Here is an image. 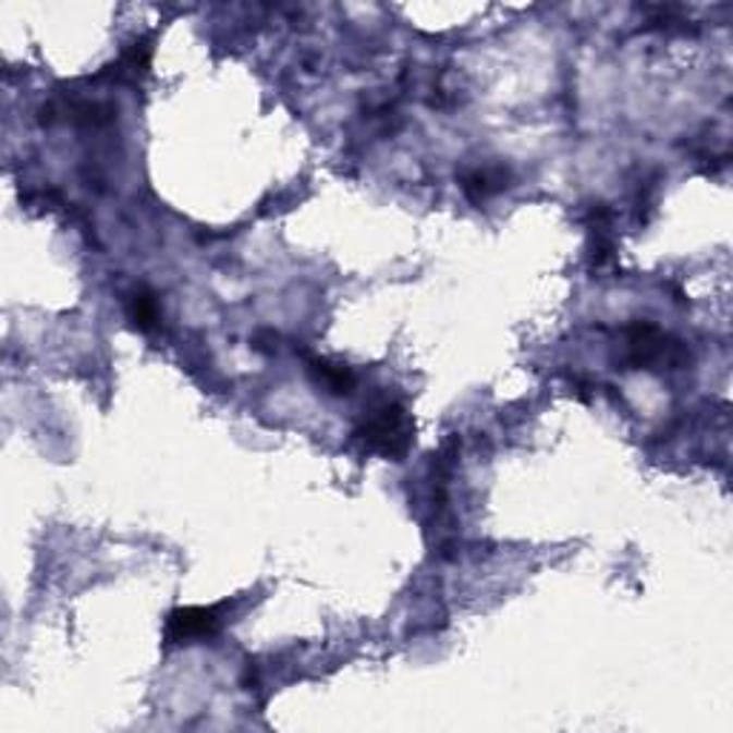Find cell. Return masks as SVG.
Returning <instances> with one entry per match:
<instances>
[{
	"instance_id": "6da1fadb",
	"label": "cell",
	"mask_w": 733,
	"mask_h": 733,
	"mask_svg": "<svg viewBox=\"0 0 733 733\" xmlns=\"http://www.w3.org/2000/svg\"><path fill=\"white\" fill-rule=\"evenodd\" d=\"M355 436L372 453L402 462L413 444V422H410L404 404L384 402L364 416L362 425L355 427Z\"/></svg>"
},
{
	"instance_id": "7a4b0ae2",
	"label": "cell",
	"mask_w": 733,
	"mask_h": 733,
	"mask_svg": "<svg viewBox=\"0 0 733 733\" xmlns=\"http://www.w3.org/2000/svg\"><path fill=\"white\" fill-rule=\"evenodd\" d=\"M627 350H631V364L636 367H659V364H668V367H682L687 362V350L680 341H671L668 335L657 330L653 325H633L627 330Z\"/></svg>"
},
{
	"instance_id": "3957f363",
	"label": "cell",
	"mask_w": 733,
	"mask_h": 733,
	"mask_svg": "<svg viewBox=\"0 0 733 733\" xmlns=\"http://www.w3.org/2000/svg\"><path fill=\"white\" fill-rule=\"evenodd\" d=\"M221 627V608H178L167 616V642L170 645H186L216 636Z\"/></svg>"
},
{
	"instance_id": "277c9868",
	"label": "cell",
	"mask_w": 733,
	"mask_h": 733,
	"mask_svg": "<svg viewBox=\"0 0 733 733\" xmlns=\"http://www.w3.org/2000/svg\"><path fill=\"white\" fill-rule=\"evenodd\" d=\"M504 181H508V172H504L502 167H479V170L464 172L462 190L473 204H481L487 201L490 195L502 193Z\"/></svg>"
},
{
	"instance_id": "5b68a950",
	"label": "cell",
	"mask_w": 733,
	"mask_h": 733,
	"mask_svg": "<svg viewBox=\"0 0 733 733\" xmlns=\"http://www.w3.org/2000/svg\"><path fill=\"white\" fill-rule=\"evenodd\" d=\"M309 370H313L318 384L327 387V390L335 395L350 393V390L355 387L353 370L344 367V364H332V362H327V358H309Z\"/></svg>"
},
{
	"instance_id": "8992f818",
	"label": "cell",
	"mask_w": 733,
	"mask_h": 733,
	"mask_svg": "<svg viewBox=\"0 0 733 733\" xmlns=\"http://www.w3.org/2000/svg\"><path fill=\"white\" fill-rule=\"evenodd\" d=\"M126 313H130V321L138 327V330L155 332L161 327V307H158V298H155L149 290H135V293L130 295V307H126Z\"/></svg>"
}]
</instances>
